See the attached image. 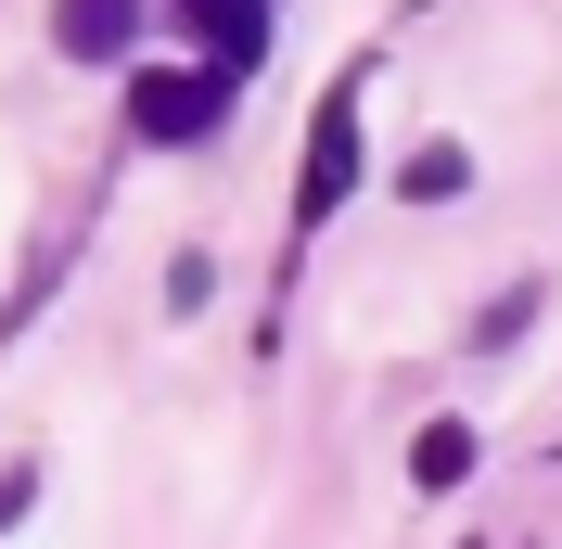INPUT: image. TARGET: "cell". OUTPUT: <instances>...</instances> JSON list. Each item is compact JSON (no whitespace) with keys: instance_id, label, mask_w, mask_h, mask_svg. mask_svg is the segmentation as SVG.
Listing matches in <instances>:
<instances>
[{"instance_id":"obj_1","label":"cell","mask_w":562,"mask_h":549,"mask_svg":"<svg viewBox=\"0 0 562 549\" xmlns=\"http://www.w3.org/2000/svg\"><path fill=\"white\" fill-rule=\"evenodd\" d=\"M358 192V77L346 90H319V115H307V167H294V231H319V217Z\"/></svg>"},{"instance_id":"obj_2","label":"cell","mask_w":562,"mask_h":549,"mask_svg":"<svg viewBox=\"0 0 562 549\" xmlns=\"http://www.w3.org/2000/svg\"><path fill=\"white\" fill-rule=\"evenodd\" d=\"M231 90H244V77H217V65H154L128 90V128L140 141H205L217 115H231Z\"/></svg>"},{"instance_id":"obj_3","label":"cell","mask_w":562,"mask_h":549,"mask_svg":"<svg viewBox=\"0 0 562 549\" xmlns=\"http://www.w3.org/2000/svg\"><path fill=\"white\" fill-rule=\"evenodd\" d=\"M179 26L205 38V65H217V77H244L256 52H269V0H179Z\"/></svg>"},{"instance_id":"obj_4","label":"cell","mask_w":562,"mask_h":549,"mask_svg":"<svg viewBox=\"0 0 562 549\" xmlns=\"http://www.w3.org/2000/svg\"><path fill=\"white\" fill-rule=\"evenodd\" d=\"M52 38H65L77 65H115L140 38V0H52Z\"/></svg>"},{"instance_id":"obj_5","label":"cell","mask_w":562,"mask_h":549,"mask_svg":"<svg viewBox=\"0 0 562 549\" xmlns=\"http://www.w3.org/2000/svg\"><path fill=\"white\" fill-rule=\"evenodd\" d=\"M396 192H409V205H460V192H473V154H460V141H422L409 167H396Z\"/></svg>"},{"instance_id":"obj_6","label":"cell","mask_w":562,"mask_h":549,"mask_svg":"<svg viewBox=\"0 0 562 549\" xmlns=\"http://www.w3.org/2000/svg\"><path fill=\"white\" fill-rule=\"evenodd\" d=\"M409 473L422 485H460V473H473V422H422V435H409Z\"/></svg>"},{"instance_id":"obj_7","label":"cell","mask_w":562,"mask_h":549,"mask_svg":"<svg viewBox=\"0 0 562 549\" xmlns=\"http://www.w3.org/2000/svg\"><path fill=\"white\" fill-rule=\"evenodd\" d=\"M26 498H38V473L13 460V473H0V524H26Z\"/></svg>"}]
</instances>
